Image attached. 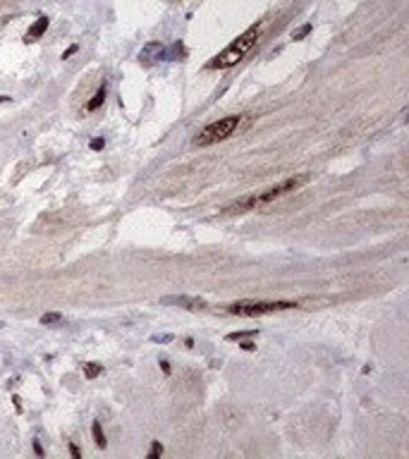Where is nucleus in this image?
Here are the masks:
<instances>
[{
    "mask_svg": "<svg viewBox=\"0 0 409 459\" xmlns=\"http://www.w3.org/2000/svg\"><path fill=\"white\" fill-rule=\"evenodd\" d=\"M306 182H309V175L287 177L285 182L275 184V187L266 189V192H258V194H251V197H244V198H239V201H235V203H230L227 208H223V213H244V211L263 208V206H268V203L275 201V198L285 197V194L295 192V189H299V187H304Z\"/></svg>",
    "mask_w": 409,
    "mask_h": 459,
    "instance_id": "1",
    "label": "nucleus"
},
{
    "mask_svg": "<svg viewBox=\"0 0 409 459\" xmlns=\"http://www.w3.org/2000/svg\"><path fill=\"white\" fill-rule=\"evenodd\" d=\"M258 36H261V24H254V26H249V29L244 31V34H239L232 44L227 45L225 50H220L206 67H208V69H230V67H235L247 53H249L251 48L256 45Z\"/></svg>",
    "mask_w": 409,
    "mask_h": 459,
    "instance_id": "2",
    "label": "nucleus"
},
{
    "mask_svg": "<svg viewBox=\"0 0 409 459\" xmlns=\"http://www.w3.org/2000/svg\"><path fill=\"white\" fill-rule=\"evenodd\" d=\"M295 302H254V299H244V302H235L227 306V313L235 316H266V313H278V311H287L295 308Z\"/></svg>",
    "mask_w": 409,
    "mask_h": 459,
    "instance_id": "3",
    "label": "nucleus"
},
{
    "mask_svg": "<svg viewBox=\"0 0 409 459\" xmlns=\"http://www.w3.org/2000/svg\"><path fill=\"white\" fill-rule=\"evenodd\" d=\"M239 127V115H230V117H223L213 125H208L204 130L194 136V144L196 146H211L215 141H223L230 134H235V130Z\"/></svg>",
    "mask_w": 409,
    "mask_h": 459,
    "instance_id": "4",
    "label": "nucleus"
},
{
    "mask_svg": "<svg viewBox=\"0 0 409 459\" xmlns=\"http://www.w3.org/2000/svg\"><path fill=\"white\" fill-rule=\"evenodd\" d=\"M160 304H177L182 308H206V302L199 297H163Z\"/></svg>",
    "mask_w": 409,
    "mask_h": 459,
    "instance_id": "5",
    "label": "nucleus"
},
{
    "mask_svg": "<svg viewBox=\"0 0 409 459\" xmlns=\"http://www.w3.org/2000/svg\"><path fill=\"white\" fill-rule=\"evenodd\" d=\"M165 58V48L160 44H146L144 45V50L139 53V63H151V60H163Z\"/></svg>",
    "mask_w": 409,
    "mask_h": 459,
    "instance_id": "6",
    "label": "nucleus"
},
{
    "mask_svg": "<svg viewBox=\"0 0 409 459\" xmlns=\"http://www.w3.org/2000/svg\"><path fill=\"white\" fill-rule=\"evenodd\" d=\"M48 29V17H39L36 22L31 24V29L26 31V36H24V41H36L39 36H43V31Z\"/></svg>",
    "mask_w": 409,
    "mask_h": 459,
    "instance_id": "7",
    "label": "nucleus"
},
{
    "mask_svg": "<svg viewBox=\"0 0 409 459\" xmlns=\"http://www.w3.org/2000/svg\"><path fill=\"white\" fill-rule=\"evenodd\" d=\"M103 101H106V84L98 88L96 93H93V98L89 101V106H86V110H98L101 106H103Z\"/></svg>",
    "mask_w": 409,
    "mask_h": 459,
    "instance_id": "8",
    "label": "nucleus"
},
{
    "mask_svg": "<svg viewBox=\"0 0 409 459\" xmlns=\"http://www.w3.org/2000/svg\"><path fill=\"white\" fill-rule=\"evenodd\" d=\"M254 335H258V330L251 328V330H237V332H227L225 340H230V342H237V340H244V337H254Z\"/></svg>",
    "mask_w": 409,
    "mask_h": 459,
    "instance_id": "9",
    "label": "nucleus"
},
{
    "mask_svg": "<svg viewBox=\"0 0 409 459\" xmlns=\"http://www.w3.org/2000/svg\"><path fill=\"white\" fill-rule=\"evenodd\" d=\"M91 433H93V440H96V445H98V447H106V436H103V428H101V423H98V421H93Z\"/></svg>",
    "mask_w": 409,
    "mask_h": 459,
    "instance_id": "10",
    "label": "nucleus"
},
{
    "mask_svg": "<svg viewBox=\"0 0 409 459\" xmlns=\"http://www.w3.org/2000/svg\"><path fill=\"white\" fill-rule=\"evenodd\" d=\"M182 55H184L182 44H175L170 50H165V58H163V60H182Z\"/></svg>",
    "mask_w": 409,
    "mask_h": 459,
    "instance_id": "11",
    "label": "nucleus"
},
{
    "mask_svg": "<svg viewBox=\"0 0 409 459\" xmlns=\"http://www.w3.org/2000/svg\"><path fill=\"white\" fill-rule=\"evenodd\" d=\"M101 373H103V366H101V364H93V361L84 364V375H86V378H96V375H101Z\"/></svg>",
    "mask_w": 409,
    "mask_h": 459,
    "instance_id": "12",
    "label": "nucleus"
},
{
    "mask_svg": "<svg viewBox=\"0 0 409 459\" xmlns=\"http://www.w3.org/2000/svg\"><path fill=\"white\" fill-rule=\"evenodd\" d=\"M60 321H63V313H43L41 316L43 326H53V323H60Z\"/></svg>",
    "mask_w": 409,
    "mask_h": 459,
    "instance_id": "13",
    "label": "nucleus"
},
{
    "mask_svg": "<svg viewBox=\"0 0 409 459\" xmlns=\"http://www.w3.org/2000/svg\"><path fill=\"white\" fill-rule=\"evenodd\" d=\"M311 29H314L311 24H304V26H299L295 34H292V39H295V41H301L304 36H309V31H311Z\"/></svg>",
    "mask_w": 409,
    "mask_h": 459,
    "instance_id": "14",
    "label": "nucleus"
},
{
    "mask_svg": "<svg viewBox=\"0 0 409 459\" xmlns=\"http://www.w3.org/2000/svg\"><path fill=\"white\" fill-rule=\"evenodd\" d=\"M163 455V445L160 442H153L151 445V452H149V459H156V457H160Z\"/></svg>",
    "mask_w": 409,
    "mask_h": 459,
    "instance_id": "15",
    "label": "nucleus"
},
{
    "mask_svg": "<svg viewBox=\"0 0 409 459\" xmlns=\"http://www.w3.org/2000/svg\"><path fill=\"white\" fill-rule=\"evenodd\" d=\"M89 146L93 149V151H101V149L106 146V141H103V139H91V144H89Z\"/></svg>",
    "mask_w": 409,
    "mask_h": 459,
    "instance_id": "16",
    "label": "nucleus"
},
{
    "mask_svg": "<svg viewBox=\"0 0 409 459\" xmlns=\"http://www.w3.org/2000/svg\"><path fill=\"white\" fill-rule=\"evenodd\" d=\"M151 340H153V342H172L175 337H172V335H153Z\"/></svg>",
    "mask_w": 409,
    "mask_h": 459,
    "instance_id": "17",
    "label": "nucleus"
},
{
    "mask_svg": "<svg viewBox=\"0 0 409 459\" xmlns=\"http://www.w3.org/2000/svg\"><path fill=\"white\" fill-rule=\"evenodd\" d=\"M239 347H242V350H244V351H254V350H256V345H254L251 340H247V342H242Z\"/></svg>",
    "mask_w": 409,
    "mask_h": 459,
    "instance_id": "18",
    "label": "nucleus"
},
{
    "mask_svg": "<svg viewBox=\"0 0 409 459\" xmlns=\"http://www.w3.org/2000/svg\"><path fill=\"white\" fill-rule=\"evenodd\" d=\"M69 452H72V457H74V459H82V452H79V447H77V445H69Z\"/></svg>",
    "mask_w": 409,
    "mask_h": 459,
    "instance_id": "19",
    "label": "nucleus"
},
{
    "mask_svg": "<svg viewBox=\"0 0 409 459\" xmlns=\"http://www.w3.org/2000/svg\"><path fill=\"white\" fill-rule=\"evenodd\" d=\"M77 50H79V48H77V45H69L67 50H65V53H63V58H69V55H74V53H77Z\"/></svg>",
    "mask_w": 409,
    "mask_h": 459,
    "instance_id": "20",
    "label": "nucleus"
},
{
    "mask_svg": "<svg viewBox=\"0 0 409 459\" xmlns=\"http://www.w3.org/2000/svg\"><path fill=\"white\" fill-rule=\"evenodd\" d=\"M12 402H15V409L22 412V399H20V397H12Z\"/></svg>",
    "mask_w": 409,
    "mask_h": 459,
    "instance_id": "21",
    "label": "nucleus"
},
{
    "mask_svg": "<svg viewBox=\"0 0 409 459\" xmlns=\"http://www.w3.org/2000/svg\"><path fill=\"white\" fill-rule=\"evenodd\" d=\"M160 369L165 373H170V364H168V361H160Z\"/></svg>",
    "mask_w": 409,
    "mask_h": 459,
    "instance_id": "22",
    "label": "nucleus"
},
{
    "mask_svg": "<svg viewBox=\"0 0 409 459\" xmlns=\"http://www.w3.org/2000/svg\"><path fill=\"white\" fill-rule=\"evenodd\" d=\"M34 452H36V455H43V450H41V445H39V442H34Z\"/></svg>",
    "mask_w": 409,
    "mask_h": 459,
    "instance_id": "23",
    "label": "nucleus"
}]
</instances>
